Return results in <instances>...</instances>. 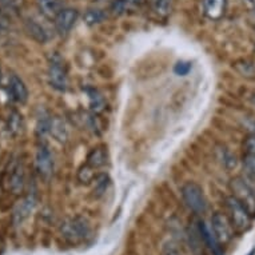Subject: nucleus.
<instances>
[{
  "label": "nucleus",
  "instance_id": "obj_21",
  "mask_svg": "<svg viewBox=\"0 0 255 255\" xmlns=\"http://www.w3.org/2000/svg\"><path fill=\"white\" fill-rule=\"evenodd\" d=\"M95 170L97 168L91 167L88 163H84L78 171V180L82 184H90L95 179Z\"/></svg>",
  "mask_w": 255,
  "mask_h": 255
},
{
  "label": "nucleus",
  "instance_id": "obj_30",
  "mask_svg": "<svg viewBox=\"0 0 255 255\" xmlns=\"http://www.w3.org/2000/svg\"><path fill=\"white\" fill-rule=\"evenodd\" d=\"M163 255H182V254H180L179 250H178L174 245L167 243V245L163 247Z\"/></svg>",
  "mask_w": 255,
  "mask_h": 255
},
{
  "label": "nucleus",
  "instance_id": "obj_19",
  "mask_svg": "<svg viewBox=\"0 0 255 255\" xmlns=\"http://www.w3.org/2000/svg\"><path fill=\"white\" fill-rule=\"evenodd\" d=\"M158 16L166 17L171 12V0H146Z\"/></svg>",
  "mask_w": 255,
  "mask_h": 255
},
{
  "label": "nucleus",
  "instance_id": "obj_28",
  "mask_svg": "<svg viewBox=\"0 0 255 255\" xmlns=\"http://www.w3.org/2000/svg\"><path fill=\"white\" fill-rule=\"evenodd\" d=\"M127 0H117L115 3L111 7V11H113L114 15H121L126 11V7H127Z\"/></svg>",
  "mask_w": 255,
  "mask_h": 255
},
{
  "label": "nucleus",
  "instance_id": "obj_4",
  "mask_svg": "<svg viewBox=\"0 0 255 255\" xmlns=\"http://www.w3.org/2000/svg\"><path fill=\"white\" fill-rule=\"evenodd\" d=\"M182 197L188 209L195 214H205L207 210V201L201 186L188 182L182 187Z\"/></svg>",
  "mask_w": 255,
  "mask_h": 255
},
{
  "label": "nucleus",
  "instance_id": "obj_15",
  "mask_svg": "<svg viewBox=\"0 0 255 255\" xmlns=\"http://www.w3.org/2000/svg\"><path fill=\"white\" fill-rule=\"evenodd\" d=\"M50 132L58 142L66 143L68 139V130L66 122L63 121L60 117L51 118Z\"/></svg>",
  "mask_w": 255,
  "mask_h": 255
},
{
  "label": "nucleus",
  "instance_id": "obj_6",
  "mask_svg": "<svg viewBox=\"0 0 255 255\" xmlns=\"http://www.w3.org/2000/svg\"><path fill=\"white\" fill-rule=\"evenodd\" d=\"M48 80L50 84L58 91H66L68 86V78L66 67L59 55H54L50 58L48 66Z\"/></svg>",
  "mask_w": 255,
  "mask_h": 255
},
{
  "label": "nucleus",
  "instance_id": "obj_11",
  "mask_svg": "<svg viewBox=\"0 0 255 255\" xmlns=\"http://www.w3.org/2000/svg\"><path fill=\"white\" fill-rule=\"evenodd\" d=\"M198 233H199V237L205 242V245L207 246L211 254L213 255H223V251H222L221 243L218 242L217 237L214 235V233L210 231V229L207 227L203 221L198 222Z\"/></svg>",
  "mask_w": 255,
  "mask_h": 255
},
{
  "label": "nucleus",
  "instance_id": "obj_10",
  "mask_svg": "<svg viewBox=\"0 0 255 255\" xmlns=\"http://www.w3.org/2000/svg\"><path fill=\"white\" fill-rule=\"evenodd\" d=\"M227 9V0H202V11L207 19L221 20Z\"/></svg>",
  "mask_w": 255,
  "mask_h": 255
},
{
  "label": "nucleus",
  "instance_id": "obj_24",
  "mask_svg": "<svg viewBox=\"0 0 255 255\" xmlns=\"http://www.w3.org/2000/svg\"><path fill=\"white\" fill-rule=\"evenodd\" d=\"M243 166H245V168H246L247 174L255 178V155L253 154L245 155V158H243Z\"/></svg>",
  "mask_w": 255,
  "mask_h": 255
},
{
  "label": "nucleus",
  "instance_id": "obj_17",
  "mask_svg": "<svg viewBox=\"0 0 255 255\" xmlns=\"http://www.w3.org/2000/svg\"><path fill=\"white\" fill-rule=\"evenodd\" d=\"M34 205H35L34 194H32V195L29 194L28 197L21 202L20 206L17 207L15 214H13V222H15V225H19V223H21V222L24 221L25 218L28 217V214L31 213V210L34 209Z\"/></svg>",
  "mask_w": 255,
  "mask_h": 255
},
{
  "label": "nucleus",
  "instance_id": "obj_31",
  "mask_svg": "<svg viewBox=\"0 0 255 255\" xmlns=\"http://www.w3.org/2000/svg\"><path fill=\"white\" fill-rule=\"evenodd\" d=\"M190 70V64L187 63H178L175 67V71L179 74V75H184V74H187V71Z\"/></svg>",
  "mask_w": 255,
  "mask_h": 255
},
{
  "label": "nucleus",
  "instance_id": "obj_22",
  "mask_svg": "<svg viewBox=\"0 0 255 255\" xmlns=\"http://www.w3.org/2000/svg\"><path fill=\"white\" fill-rule=\"evenodd\" d=\"M24 0H0V9L4 13H16L23 7Z\"/></svg>",
  "mask_w": 255,
  "mask_h": 255
},
{
  "label": "nucleus",
  "instance_id": "obj_33",
  "mask_svg": "<svg viewBox=\"0 0 255 255\" xmlns=\"http://www.w3.org/2000/svg\"><path fill=\"white\" fill-rule=\"evenodd\" d=\"M128 1V4H132V5H140L142 3H144L146 0H127Z\"/></svg>",
  "mask_w": 255,
  "mask_h": 255
},
{
  "label": "nucleus",
  "instance_id": "obj_16",
  "mask_svg": "<svg viewBox=\"0 0 255 255\" xmlns=\"http://www.w3.org/2000/svg\"><path fill=\"white\" fill-rule=\"evenodd\" d=\"M107 162V151L103 146H97L94 147L87 155V162L91 167L94 168H101L103 167Z\"/></svg>",
  "mask_w": 255,
  "mask_h": 255
},
{
  "label": "nucleus",
  "instance_id": "obj_8",
  "mask_svg": "<svg viewBox=\"0 0 255 255\" xmlns=\"http://www.w3.org/2000/svg\"><path fill=\"white\" fill-rule=\"evenodd\" d=\"M79 13L74 8H64L58 16L54 19L55 29L59 35H67L75 25Z\"/></svg>",
  "mask_w": 255,
  "mask_h": 255
},
{
  "label": "nucleus",
  "instance_id": "obj_36",
  "mask_svg": "<svg viewBox=\"0 0 255 255\" xmlns=\"http://www.w3.org/2000/svg\"><path fill=\"white\" fill-rule=\"evenodd\" d=\"M247 255H255V249H253V250L250 251V253H249V254Z\"/></svg>",
  "mask_w": 255,
  "mask_h": 255
},
{
  "label": "nucleus",
  "instance_id": "obj_3",
  "mask_svg": "<svg viewBox=\"0 0 255 255\" xmlns=\"http://www.w3.org/2000/svg\"><path fill=\"white\" fill-rule=\"evenodd\" d=\"M3 184H7V190L15 195H20L24 191L25 186V171L24 164L20 159H13L8 167L5 168L4 176H3Z\"/></svg>",
  "mask_w": 255,
  "mask_h": 255
},
{
  "label": "nucleus",
  "instance_id": "obj_34",
  "mask_svg": "<svg viewBox=\"0 0 255 255\" xmlns=\"http://www.w3.org/2000/svg\"><path fill=\"white\" fill-rule=\"evenodd\" d=\"M251 9H255V0H243Z\"/></svg>",
  "mask_w": 255,
  "mask_h": 255
},
{
  "label": "nucleus",
  "instance_id": "obj_32",
  "mask_svg": "<svg viewBox=\"0 0 255 255\" xmlns=\"http://www.w3.org/2000/svg\"><path fill=\"white\" fill-rule=\"evenodd\" d=\"M4 251H5V242H4V239L0 237V255L3 254Z\"/></svg>",
  "mask_w": 255,
  "mask_h": 255
},
{
  "label": "nucleus",
  "instance_id": "obj_37",
  "mask_svg": "<svg viewBox=\"0 0 255 255\" xmlns=\"http://www.w3.org/2000/svg\"><path fill=\"white\" fill-rule=\"evenodd\" d=\"M0 82H1V71H0Z\"/></svg>",
  "mask_w": 255,
  "mask_h": 255
},
{
  "label": "nucleus",
  "instance_id": "obj_13",
  "mask_svg": "<svg viewBox=\"0 0 255 255\" xmlns=\"http://www.w3.org/2000/svg\"><path fill=\"white\" fill-rule=\"evenodd\" d=\"M9 92H11V97L15 102L17 103H25L28 99V90L25 87V84L23 83V80L16 75H11L9 78Z\"/></svg>",
  "mask_w": 255,
  "mask_h": 255
},
{
  "label": "nucleus",
  "instance_id": "obj_23",
  "mask_svg": "<svg viewBox=\"0 0 255 255\" xmlns=\"http://www.w3.org/2000/svg\"><path fill=\"white\" fill-rule=\"evenodd\" d=\"M109 187V176L105 174L95 176L94 179V193L97 197H102L106 193V190Z\"/></svg>",
  "mask_w": 255,
  "mask_h": 255
},
{
  "label": "nucleus",
  "instance_id": "obj_9",
  "mask_svg": "<svg viewBox=\"0 0 255 255\" xmlns=\"http://www.w3.org/2000/svg\"><path fill=\"white\" fill-rule=\"evenodd\" d=\"M35 163H36L39 175L42 176L43 179H50V176L52 175V170H54V159L47 147H39Z\"/></svg>",
  "mask_w": 255,
  "mask_h": 255
},
{
  "label": "nucleus",
  "instance_id": "obj_2",
  "mask_svg": "<svg viewBox=\"0 0 255 255\" xmlns=\"http://www.w3.org/2000/svg\"><path fill=\"white\" fill-rule=\"evenodd\" d=\"M227 217L233 223V226L239 231H246L251 226V215L249 210L241 203L235 197H227L225 199Z\"/></svg>",
  "mask_w": 255,
  "mask_h": 255
},
{
  "label": "nucleus",
  "instance_id": "obj_18",
  "mask_svg": "<svg viewBox=\"0 0 255 255\" xmlns=\"http://www.w3.org/2000/svg\"><path fill=\"white\" fill-rule=\"evenodd\" d=\"M88 102H90V109H91L92 114H101L105 111L106 109V101L105 98L102 97V94L97 90H87Z\"/></svg>",
  "mask_w": 255,
  "mask_h": 255
},
{
  "label": "nucleus",
  "instance_id": "obj_5",
  "mask_svg": "<svg viewBox=\"0 0 255 255\" xmlns=\"http://www.w3.org/2000/svg\"><path fill=\"white\" fill-rule=\"evenodd\" d=\"M230 188L233 191V197H235L242 203L251 215L255 214V190L247 183V180L242 176H237L231 179Z\"/></svg>",
  "mask_w": 255,
  "mask_h": 255
},
{
  "label": "nucleus",
  "instance_id": "obj_29",
  "mask_svg": "<svg viewBox=\"0 0 255 255\" xmlns=\"http://www.w3.org/2000/svg\"><path fill=\"white\" fill-rule=\"evenodd\" d=\"M9 28V19L7 16V13H4L0 9V35L7 32Z\"/></svg>",
  "mask_w": 255,
  "mask_h": 255
},
{
  "label": "nucleus",
  "instance_id": "obj_14",
  "mask_svg": "<svg viewBox=\"0 0 255 255\" xmlns=\"http://www.w3.org/2000/svg\"><path fill=\"white\" fill-rule=\"evenodd\" d=\"M24 27L27 34L31 36V38L36 40L39 43H46L48 40V34H47L46 28L43 27L42 24H39L36 20H32V19H27L24 21Z\"/></svg>",
  "mask_w": 255,
  "mask_h": 255
},
{
  "label": "nucleus",
  "instance_id": "obj_35",
  "mask_svg": "<svg viewBox=\"0 0 255 255\" xmlns=\"http://www.w3.org/2000/svg\"><path fill=\"white\" fill-rule=\"evenodd\" d=\"M250 20L253 21V24L255 25V9H251V16H250Z\"/></svg>",
  "mask_w": 255,
  "mask_h": 255
},
{
  "label": "nucleus",
  "instance_id": "obj_26",
  "mask_svg": "<svg viewBox=\"0 0 255 255\" xmlns=\"http://www.w3.org/2000/svg\"><path fill=\"white\" fill-rule=\"evenodd\" d=\"M21 127V117L17 113H13L9 118V128L13 131V132H19Z\"/></svg>",
  "mask_w": 255,
  "mask_h": 255
},
{
  "label": "nucleus",
  "instance_id": "obj_12",
  "mask_svg": "<svg viewBox=\"0 0 255 255\" xmlns=\"http://www.w3.org/2000/svg\"><path fill=\"white\" fill-rule=\"evenodd\" d=\"M36 4L43 16L52 21L64 9L63 0H36Z\"/></svg>",
  "mask_w": 255,
  "mask_h": 255
},
{
  "label": "nucleus",
  "instance_id": "obj_27",
  "mask_svg": "<svg viewBox=\"0 0 255 255\" xmlns=\"http://www.w3.org/2000/svg\"><path fill=\"white\" fill-rule=\"evenodd\" d=\"M243 147H245V150H246V154L255 155V134L249 135V136L245 139Z\"/></svg>",
  "mask_w": 255,
  "mask_h": 255
},
{
  "label": "nucleus",
  "instance_id": "obj_1",
  "mask_svg": "<svg viewBox=\"0 0 255 255\" xmlns=\"http://www.w3.org/2000/svg\"><path fill=\"white\" fill-rule=\"evenodd\" d=\"M62 237L70 243H79L91 234V225L84 217L68 218L60 225Z\"/></svg>",
  "mask_w": 255,
  "mask_h": 255
},
{
  "label": "nucleus",
  "instance_id": "obj_20",
  "mask_svg": "<svg viewBox=\"0 0 255 255\" xmlns=\"http://www.w3.org/2000/svg\"><path fill=\"white\" fill-rule=\"evenodd\" d=\"M83 19L87 25H97L103 23V21L107 19V13H106L105 11H102V9L98 8L88 9L87 12L84 13Z\"/></svg>",
  "mask_w": 255,
  "mask_h": 255
},
{
  "label": "nucleus",
  "instance_id": "obj_25",
  "mask_svg": "<svg viewBox=\"0 0 255 255\" xmlns=\"http://www.w3.org/2000/svg\"><path fill=\"white\" fill-rule=\"evenodd\" d=\"M222 162L226 166V168H234L237 166V159L230 151H227L226 148L222 150Z\"/></svg>",
  "mask_w": 255,
  "mask_h": 255
},
{
  "label": "nucleus",
  "instance_id": "obj_7",
  "mask_svg": "<svg viewBox=\"0 0 255 255\" xmlns=\"http://www.w3.org/2000/svg\"><path fill=\"white\" fill-rule=\"evenodd\" d=\"M213 233L221 245H227L234 238V226L225 214L215 213L211 217Z\"/></svg>",
  "mask_w": 255,
  "mask_h": 255
}]
</instances>
